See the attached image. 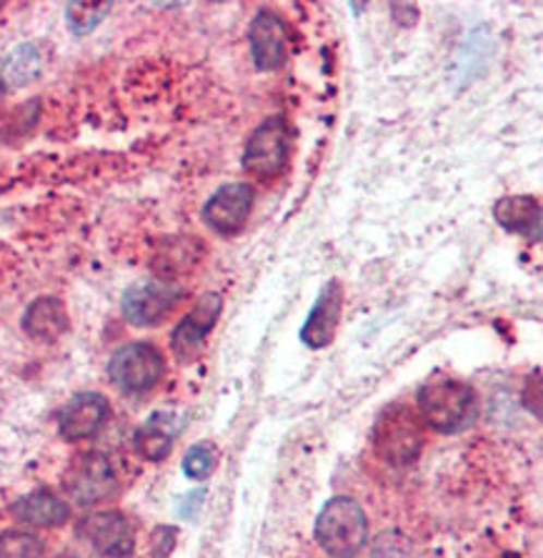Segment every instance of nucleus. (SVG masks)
<instances>
[{"instance_id":"nucleus-1","label":"nucleus","mask_w":543,"mask_h":558,"mask_svg":"<svg viewBox=\"0 0 543 558\" xmlns=\"http://www.w3.org/2000/svg\"><path fill=\"white\" fill-rule=\"evenodd\" d=\"M419 416L423 426L438 430V434H456L473 421V405L476 396L473 388L461 378L434 376L419 388Z\"/></svg>"},{"instance_id":"nucleus-2","label":"nucleus","mask_w":543,"mask_h":558,"mask_svg":"<svg viewBox=\"0 0 543 558\" xmlns=\"http://www.w3.org/2000/svg\"><path fill=\"white\" fill-rule=\"evenodd\" d=\"M313 536L330 558L359 556L369 544L366 511L348 496L330 498L318 513Z\"/></svg>"},{"instance_id":"nucleus-3","label":"nucleus","mask_w":543,"mask_h":558,"mask_svg":"<svg viewBox=\"0 0 543 558\" xmlns=\"http://www.w3.org/2000/svg\"><path fill=\"white\" fill-rule=\"evenodd\" d=\"M426 444L423 421L411 405L394 403L381 411L373 426V448L391 466H409L419 459Z\"/></svg>"},{"instance_id":"nucleus-4","label":"nucleus","mask_w":543,"mask_h":558,"mask_svg":"<svg viewBox=\"0 0 543 558\" xmlns=\"http://www.w3.org/2000/svg\"><path fill=\"white\" fill-rule=\"evenodd\" d=\"M288 156H291V129L286 118H266L251 133L243 154V171L261 181H274L288 168Z\"/></svg>"},{"instance_id":"nucleus-5","label":"nucleus","mask_w":543,"mask_h":558,"mask_svg":"<svg viewBox=\"0 0 543 558\" xmlns=\"http://www.w3.org/2000/svg\"><path fill=\"white\" fill-rule=\"evenodd\" d=\"M166 374V361L150 343H129L113 353L108 376L123 393H146Z\"/></svg>"},{"instance_id":"nucleus-6","label":"nucleus","mask_w":543,"mask_h":558,"mask_svg":"<svg viewBox=\"0 0 543 558\" xmlns=\"http://www.w3.org/2000/svg\"><path fill=\"white\" fill-rule=\"evenodd\" d=\"M181 295L183 291L176 283L164 281V278H146L123 293L121 311L131 326L150 328L166 320L168 313L181 301Z\"/></svg>"},{"instance_id":"nucleus-7","label":"nucleus","mask_w":543,"mask_h":558,"mask_svg":"<svg viewBox=\"0 0 543 558\" xmlns=\"http://www.w3.org/2000/svg\"><path fill=\"white\" fill-rule=\"evenodd\" d=\"M65 492L81 506H96L118 494V478L104 453H83L65 473Z\"/></svg>"},{"instance_id":"nucleus-8","label":"nucleus","mask_w":543,"mask_h":558,"mask_svg":"<svg viewBox=\"0 0 543 558\" xmlns=\"http://www.w3.org/2000/svg\"><path fill=\"white\" fill-rule=\"evenodd\" d=\"M79 534L93 551L108 558H129L135 548V531L121 511H104L86 515Z\"/></svg>"},{"instance_id":"nucleus-9","label":"nucleus","mask_w":543,"mask_h":558,"mask_svg":"<svg viewBox=\"0 0 543 558\" xmlns=\"http://www.w3.org/2000/svg\"><path fill=\"white\" fill-rule=\"evenodd\" d=\"M253 210V189L249 183H228L203 206V221L218 235H236L249 223Z\"/></svg>"},{"instance_id":"nucleus-10","label":"nucleus","mask_w":543,"mask_h":558,"mask_svg":"<svg viewBox=\"0 0 543 558\" xmlns=\"http://www.w3.org/2000/svg\"><path fill=\"white\" fill-rule=\"evenodd\" d=\"M220 311H224V299H220L218 293L201 295L196 306H193L189 316L176 326V331L171 336V345L178 361H196L208 333L214 331Z\"/></svg>"},{"instance_id":"nucleus-11","label":"nucleus","mask_w":543,"mask_h":558,"mask_svg":"<svg viewBox=\"0 0 543 558\" xmlns=\"http://www.w3.org/2000/svg\"><path fill=\"white\" fill-rule=\"evenodd\" d=\"M253 63L258 71H278L288 61V28L276 13L261 11L249 28Z\"/></svg>"},{"instance_id":"nucleus-12","label":"nucleus","mask_w":543,"mask_h":558,"mask_svg":"<svg viewBox=\"0 0 543 558\" xmlns=\"http://www.w3.org/2000/svg\"><path fill=\"white\" fill-rule=\"evenodd\" d=\"M110 405L100 393H79L65 403L58 418V430L65 441H83L96 436L108 421Z\"/></svg>"},{"instance_id":"nucleus-13","label":"nucleus","mask_w":543,"mask_h":558,"mask_svg":"<svg viewBox=\"0 0 543 558\" xmlns=\"http://www.w3.org/2000/svg\"><path fill=\"white\" fill-rule=\"evenodd\" d=\"M341 308L343 289L338 281H330L326 283V289L318 293L309 318H305V324L301 328V341L309 345V349H326L336 336L338 320H341Z\"/></svg>"},{"instance_id":"nucleus-14","label":"nucleus","mask_w":543,"mask_h":558,"mask_svg":"<svg viewBox=\"0 0 543 558\" xmlns=\"http://www.w3.org/2000/svg\"><path fill=\"white\" fill-rule=\"evenodd\" d=\"M11 513L25 526L56 529L71 519V506L50 492H33L11 506Z\"/></svg>"},{"instance_id":"nucleus-15","label":"nucleus","mask_w":543,"mask_h":558,"mask_svg":"<svg viewBox=\"0 0 543 558\" xmlns=\"http://www.w3.org/2000/svg\"><path fill=\"white\" fill-rule=\"evenodd\" d=\"M494 218L508 233H519L526 239L541 235V206L533 196H506L496 201Z\"/></svg>"},{"instance_id":"nucleus-16","label":"nucleus","mask_w":543,"mask_h":558,"mask_svg":"<svg viewBox=\"0 0 543 558\" xmlns=\"http://www.w3.org/2000/svg\"><path fill=\"white\" fill-rule=\"evenodd\" d=\"M23 331L36 341H56L68 331V311L61 299H36L23 316Z\"/></svg>"},{"instance_id":"nucleus-17","label":"nucleus","mask_w":543,"mask_h":558,"mask_svg":"<svg viewBox=\"0 0 543 558\" xmlns=\"http://www.w3.org/2000/svg\"><path fill=\"white\" fill-rule=\"evenodd\" d=\"M178 434V421L173 413L158 411L135 430V451L146 461H164L171 453Z\"/></svg>"},{"instance_id":"nucleus-18","label":"nucleus","mask_w":543,"mask_h":558,"mask_svg":"<svg viewBox=\"0 0 543 558\" xmlns=\"http://www.w3.org/2000/svg\"><path fill=\"white\" fill-rule=\"evenodd\" d=\"M40 71H44L40 48L36 44H23L5 56L3 65H0V78H3L5 88H23L36 81Z\"/></svg>"},{"instance_id":"nucleus-19","label":"nucleus","mask_w":543,"mask_h":558,"mask_svg":"<svg viewBox=\"0 0 543 558\" xmlns=\"http://www.w3.org/2000/svg\"><path fill=\"white\" fill-rule=\"evenodd\" d=\"M110 11H113V3H71L65 8L68 28L75 36H88L90 31H96L106 21Z\"/></svg>"},{"instance_id":"nucleus-20","label":"nucleus","mask_w":543,"mask_h":558,"mask_svg":"<svg viewBox=\"0 0 543 558\" xmlns=\"http://www.w3.org/2000/svg\"><path fill=\"white\" fill-rule=\"evenodd\" d=\"M44 541L28 531H3L0 534V558H40Z\"/></svg>"},{"instance_id":"nucleus-21","label":"nucleus","mask_w":543,"mask_h":558,"mask_svg":"<svg viewBox=\"0 0 543 558\" xmlns=\"http://www.w3.org/2000/svg\"><path fill=\"white\" fill-rule=\"evenodd\" d=\"M218 463V451L214 444H196L185 453L183 459V473L193 481H203L214 473Z\"/></svg>"},{"instance_id":"nucleus-22","label":"nucleus","mask_w":543,"mask_h":558,"mask_svg":"<svg viewBox=\"0 0 543 558\" xmlns=\"http://www.w3.org/2000/svg\"><path fill=\"white\" fill-rule=\"evenodd\" d=\"M411 541L398 531H384L371 544V558H411Z\"/></svg>"},{"instance_id":"nucleus-23","label":"nucleus","mask_w":543,"mask_h":558,"mask_svg":"<svg viewBox=\"0 0 543 558\" xmlns=\"http://www.w3.org/2000/svg\"><path fill=\"white\" fill-rule=\"evenodd\" d=\"M5 83H3V78H0V104H3V96H5Z\"/></svg>"},{"instance_id":"nucleus-24","label":"nucleus","mask_w":543,"mask_h":558,"mask_svg":"<svg viewBox=\"0 0 543 558\" xmlns=\"http://www.w3.org/2000/svg\"><path fill=\"white\" fill-rule=\"evenodd\" d=\"M58 558H75V556H58Z\"/></svg>"},{"instance_id":"nucleus-25","label":"nucleus","mask_w":543,"mask_h":558,"mask_svg":"<svg viewBox=\"0 0 543 558\" xmlns=\"http://www.w3.org/2000/svg\"><path fill=\"white\" fill-rule=\"evenodd\" d=\"M0 8H3V5H0Z\"/></svg>"}]
</instances>
